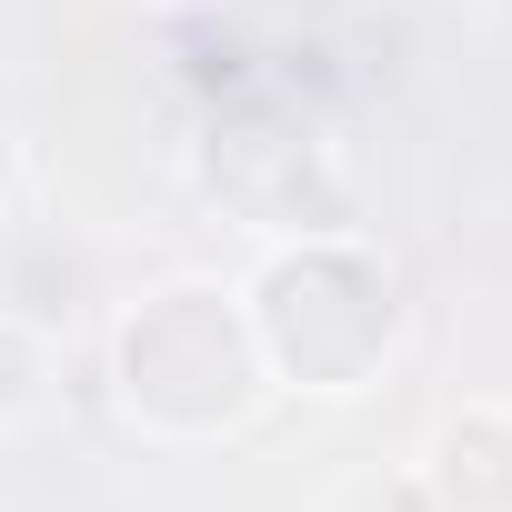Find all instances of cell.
<instances>
[{
    "instance_id": "6da1fadb",
    "label": "cell",
    "mask_w": 512,
    "mask_h": 512,
    "mask_svg": "<svg viewBox=\"0 0 512 512\" xmlns=\"http://www.w3.org/2000/svg\"><path fill=\"white\" fill-rule=\"evenodd\" d=\"M251 372H262V352H251V332L221 312V292H151L131 322H121V392L141 422L161 432H211L241 412Z\"/></svg>"
},
{
    "instance_id": "7a4b0ae2",
    "label": "cell",
    "mask_w": 512,
    "mask_h": 512,
    "mask_svg": "<svg viewBox=\"0 0 512 512\" xmlns=\"http://www.w3.org/2000/svg\"><path fill=\"white\" fill-rule=\"evenodd\" d=\"M31 372H41L31 332H11V322H0V422H21V412H31Z\"/></svg>"
}]
</instances>
